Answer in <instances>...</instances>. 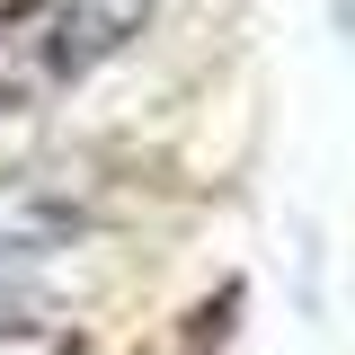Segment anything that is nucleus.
Segmentation results:
<instances>
[{
    "label": "nucleus",
    "mask_w": 355,
    "mask_h": 355,
    "mask_svg": "<svg viewBox=\"0 0 355 355\" xmlns=\"http://www.w3.org/2000/svg\"><path fill=\"white\" fill-rule=\"evenodd\" d=\"M62 231H80V205H62L36 178H0V258H36Z\"/></svg>",
    "instance_id": "nucleus-1"
},
{
    "label": "nucleus",
    "mask_w": 355,
    "mask_h": 355,
    "mask_svg": "<svg viewBox=\"0 0 355 355\" xmlns=\"http://www.w3.org/2000/svg\"><path fill=\"white\" fill-rule=\"evenodd\" d=\"M0 355H80V329H53V320H0Z\"/></svg>",
    "instance_id": "nucleus-2"
}]
</instances>
